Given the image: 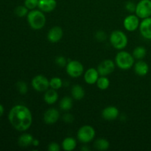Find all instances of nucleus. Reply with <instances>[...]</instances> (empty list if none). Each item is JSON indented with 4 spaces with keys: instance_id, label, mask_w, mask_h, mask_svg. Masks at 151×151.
<instances>
[{
    "instance_id": "c756f323",
    "label": "nucleus",
    "mask_w": 151,
    "mask_h": 151,
    "mask_svg": "<svg viewBox=\"0 0 151 151\" xmlns=\"http://www.w3.org/2000/svg\"><path fill=\"white\" fill-rule=\"evenodd\" d=\"M55 63L58 66H60V67H63V66H66V64H67L66 59L63 56H59V57L56 58Z\"/></svg>"
},
{
    "instance_id": "ddd939ff",
    "label": "nucleus",
    "mask_w": 151,
    "mask_h": 151,
    "mask_svg": "<svg viewBox=\"0 0 151 151\" xmlns=\"http://www.w3.org/2000/svg\"><path fill=\"white\" fill-rule=\"evenodd\" d=\"M141 35L146 39H151V17L146 18L139 24Z\"/></svg>"
},
{
    "instance_id": "7c9ffc66",
    "label": "nucleus",
    "mask_w": 151,
    "mask_h": 151,
    "mask_svg": "<svg viewBox=\"0 0 151 151\" xmlns=\"http://www.w3.org/2000/svg\"><path fill=\"white\" fill-rule=\"evenodd\" d=\"M136 6H137V4H134L133 1H128V2L126 3V4H125V8H126L127 10H128L129 12H135L136 10Z\"/></svg>"
},
{
    "instance_id": "f257e3e1",
    "label": "nucleus",
    "mask_w": 151,
    "mask_h": 151,
    "mask_svg": "<svg viewBox=\"0 0 151 151\" xmlns=\"http://www.w3.org/2000/svg\"><path fill=\"white\" fill-rule=\"evenodd\" d=\"M9 121L13 128L19 131H25L30 128L32 116L27 107L18 105L12 108L9 113Z\"/></svg>"
},
{
    "instance_id": "f704fd0d",
    "label": "nucleus",
    "mask_w": 151,
    "mask_h": 151,
    "mask_svg": "<svg viewBox=\"0 0 151 151\" xmlns=\"http://www.w3.org/2000/svg\"><path fill=\"white\" fill-rule=\"evenodd\" d=\"M39 143H40L39 140L36 139H34L33 142H32V145H34V146H38V145H39Z\"/></svg>"
},
{
    "instance_id": "cd10ccee",
    "label": "nucleus",
    "mask_w": 151,
    "mask_h": 151,
    "mask_svg": "<svg viewBox=\"0 0 151 151\" xmlns=\"http://www.w3.org/2000/svg\"><path fill=\"white\" fill-rule=\"evenodd\" d=\"M16 87H17L18 91H19L21 94H27L28 91V87L27 85L25 82L24 81H19V82L17 83V85H16Z\"/></svg>"
},
{
    "instance_id": "4468645a",
    "label": "nucleus",
    "mask_w": 151,
    "mask_h": 151,
    "mask_svg": "<svg viewBox=\"0 0 151 151\" xmlns=\"http://www.w3.org/2000/svg\"><path fill=\"white\" fill-rule=\"evenodd\" d=\"M119 110L115 106H109L105 108L102 111V116L106 120H114L119 116Z\"/></svg>"
},
{
    "instance_id": "2f4dec72",
    "label": "nucleus",
    "mask_w": 151,
    "mask_h": 151,
    "mask_svg": "<svg viewBox=\"0 0 151 151\" xmlns=\"http://www.w3.org/2000/svg\"><path fill=\"white\" fill-rule=\"evenodd\" d=\"M60 150V145L56 142H51L48 146L49 151H59Z\"/></svg>"
},
{
    "instance_id": "9b49d317",
    "label": "nucleus",
    "mask_w": 151,
    "mask_h": 151,
    "mask_svg": "<svg viewBox=\"0 0 151 151\" xmlns=\"http://www.w3.org/2000/svg\"><path fill=\"white\" fill-rule=\"evenodd\" d=\"M63 35V31L61 27L55 26L49 30L47 34V38L52 43H57L61 40Z\"/></svg>"
},
{
    "instance_id": "c85d7f7f",
    "label": "nucleus",
    "mask_w": 151,
    "mask_h": 151,
    "mask_svg": "<svg viewBox=\"0 0 151 151\" xmlns=\"http://www.w3.org/2000/svg\"><path fill=\"white\" fill-rule=\"evenodd\" d=\"M38 1L39 0H25L24 5L29 10H34L35 7H38Z\"/></svg>"
},
{
    "instance_id": "72a5a7b5",
    "label": "nucleus",
    "mask_w": 151,
    "mask_h": 151,
    "mask_svg": "<svg viewBox=\"0 0 151 151\" xmlns=\"http://www.w3.org/2000/svg\"><path fill=\"white\" fill-rule=\"evenodd\" d=\"M96 38H97V39H98L99 41H103V40L106 38V35L104 32H103V31H99V32H97Z\"/></svg>"
},
{
    "instance_id": "bb28decb",
    "label": "nucleus",
    "mask_w": 151,
    "mask_h": 151,
    "mask_svg": "<svg viewBox=\"0 0 151 151\" xmlns=\"http://www.w3.org/2000/svg\"><path fill=\"white\" fill-rule=\"evenodd\" d=\"M28 10H29V9H28L25 5L18 6V7L15 9V13H16V16H19V17H24V16H27L28 13H29Z\"/></svg>"
},
{
    "instance_id": "39448f33",
    "label": "nucleus",
    "mask_w": 151,
    "mask_h": 151,
    "mask_svg": "<svg viewBox=\"0 0 151 151\" xmlns=\"http://www.w3.org/2000/svg\"><path fill=\"white\" fill-rule=\"evenodd\" d=\"M78 139L83 143H88L95 137V130L91 125H83L78 131Z\"/></svg>"
},
{
    "instance_id": "aec40b11",
    "label": "nucleus",
    "mask_w": 151,
    "mask_h": 151,
    "mask_svg": "<svg viewBox=\"0 0 151 151\" xmlns=\"http://www.w3.org/2000/svg\"><path fill=\"white\" fill-rule=\"evenodd\" d=\"M33 137L31 134H24L20 136L18 140V143H19V146L22 147H27L28 146L32 145V142H33Z\"/></svg>"
},
{
    "instance_id": "412c9836",
    "label": "nucleus",
    "mask_w": 151,
    "mask_h": 151,
    "mask_svg": "<svg viewBox=\"0 0 151 151\" xmlns=\"http://www.w3.org/2000/svg\"><path fill=\"white\" fill-rule=\"evenodd\" d=\"M77 142L72 137H66L62 142V148L66 151L74 150L76 147Z\"/></svg>"
},
{
    "instance_id": "7ed1b4c3",
    "label": "nucleus",
    "mask_w": 151,
    "mask_h": 151,
    "mask_svg": "<svg viewBox=\"0 0 151 151\" xmlns=\"http://www.w3.org/2000/svg\"><path fill=\"white\" fill-rule=\"evenodd\" d=\"M134 60L135 58L133 55H131L125 51H121L116 55L115 63L119 69L128 70L134 65Z\"/></svg>"
},
{
    "instance_id": "20e7f679",
    "label": "nucleus",
    "mask_w": 151,
    "mask_h": 151,
    "mask_svg": "<svg viewBox=\"0 0 151 151\" xmlns=\"http://www.w3.org/2000/svg\"><path fill=\"white\" fill-rule=\"evenodd\" d=\"M110 42L116 50H123L128 44V37L122 31L115 30L111 34Z\"/></svg>"
},
{
    "instance_id": "0eeeda50",
    "label": "nucleus",
    "mask_w": 151,
    "mask_h": 151,
    "mask_svg": "<svg viewBox=\"0 0 151 151\" xmlns=\"http://www.w3.org/2000/svg\"><path fill=\"white\" fill-rule=\"evenodd\" d=\"M66 72L72 78H79L83 73L84 68L78 60H71L66 64Z\"/></svg>"
},
{
    "instance_id": "2eb2a0df",
    "label": "nucleus",
    "mask_w": 151,
    "mask_h": 151,
    "mask_svg": "<svg viewBox=\"0 0 151 151\" xmlns=\"http://www.w3.org/2000/svg\"><path fill=\"white\" fill-rule=\"evenodd\" d=\"M100 78V74H99L97 69H94V68H90L84 74V80L86 83L89 85H93L96 83Z\"/></svg>"
},
{
    "instance_id": "6ab92c4d",
    "label": "nucleus",
    "mask_w": 151,
    "mask_h": 151,
    "mask_svg": "<svg viewBox=\"0 0 151 151\" xmlns=\"http://www.w3.org/2000/svg\"><path fill=\"white\" fill-rule=\"evenodd\" d=\"M72 96L75 100H81L85 96V91L83 88L80 85H74L71 90Z\"/></svg>"
},
{
    "instance_id": "5701e85b",
    "label": "nucleus",
    "mask_w": 151,
    "mask_h": 151,
    "mask_svg": "<svg viewBox=\"0 0 151 151\" xmlns=\"http://www.w3.org/2000/svg\"><path fill=\"white\" fill-rule=\"evenodd\" d=\"M73 106V102L72 99L69 97H64L62 98L60 101V108L61 110L68 111L70 110Z\"/></svg>"
},
{
    "instance_id": "f8f14e48",
    "label": "nucleus",
    "mask_w": 151,
    "mask_h": 151,
    "mask_svg": "<svg viewBox=\"0 0 151 151\" xmlns=\"http://www.w3.org/2000/svg\"><path fill=\"white\" fill-rule=\"evenodd\" d=\"M60 117L59 111L55 109H50L46 111L44 114V121L47 125L56 123Z\"/></svg>"
},
{
    "instance_id": "a211bd4d",
    "label": "nucleus",
    "mask_w": 151,
    "mask_h": 151,
    "mask_svg": "<svg viewBox=\"0 0 151 151\" xmlns=\"http://www.w3.org/2000/svg\"><path fill=\"white\" fill-rule=\"evenodd\" d=\"M134 71L139 76H145L149 72V66L146 62L139 60L134 65Z\"/></svg>"
},
{
    "instance_id": "393cba45",
    "label": "nucleus",
    "mask_w": 151,
    "mask_h": 151,
    "mask_svg": "<svg viewBox=\"0 0 151 151\" xmlns=\"http://www.w3.org/2000/svg\"><path fill=\"white\" fill-rule=\"evenodd\" d=\"M97 86L100 89L106 90L110 86V81L106 76H100L97 81Z\"/></svg>"
},
{
    "instance_id": "4be33fe9",
    "label": "nucleus",
    "mask_w": 151,
    "mask_h": 151,
    "mask_svg": "<svg viewBox=\"0 0 151 151\" xmlns=\"http://www.w3.org/2000/svg\"><path fill=\"white\" fill-rule=\"evenodd\" d=\"M94 146L95 147L96 150H107L109 148V141L106 139L100 138L97 139L94 143Z\"/></svg>"
},
{
    "instance_id": "1a4fd4ad",
    "label": "nucleus",
    "mask_w": 151,
    "mask_h": 151,
    "mask_svg": "<svg viewBox=\"0 0 151 151\" xmlns=\"http://www.w3.org/2000/svg\"><path fill=\"white\" fill-rule=\"evenodd\" d=\"M115 63L111 60H105L99 64L97 71L100 76H107L114 71Z\"/></svg>"
},
{
    "instance_id": "423d86ee",
    "label": "nucleus",
    "mask_w": 151,
    "mask_h": 151,
    "mask_svg": "<svg viewBox=\"0 0 151 151\" xmlns=\"http://www.w3.org/2000/svg\"><path fill=\"white\" fill-rule=\"evenodd\" d=\"M136 15L139 19H146L151 16V0H140L136 6Z\"/></svg>"
},
{
    "instance_id": "c9c22d12",
    "label": "nucleus",
    "mask_w": 151,
    "mask_h": 151,
    "mask_svg": "<svg viewBox=\"0 0 151 151\" xmlns=\"http://www.w3.org/2000/svg\"><path fill=\"white\" fill-rule=\"evenodd\" d=\"M3 113H4V107L0 104V117L2 116Z\"/></svg>"
},
{
    "instance_id": "9d476101",
    "label": "nucleus",
    "mask_w": 151,
    "mask_h": 151,
    "mask_svg": "<svg viewBox=\"0 0 151 151\" xmlns=\"http://www.w3.org/2000/svg\"><path fill=\"white\" fill-rule=\"evenodd\" d=\"M139 18L137 15H130L125 18L123 22L124 27L126 30L129 32L135 31L138 27H139Z\"/></svg>"
},
{
    "instance_id": "b1692460",
    "label": "nucleus",
    "mask_w": 151,
    "mask_h": 151,
    "mask_svg": "<svg viewBox=\"0 0 151 151\" xmlns=\"http://www.w3.org/2000/svg\"><path fill=\"white\" fill-rule=\"evenodd\" d=\"M132 55L135 59L142 60L147 55V50L143 47H137L134 50Z\"/></svg>"
},
{
    "instance_id": "f3484780",
    "label": "nucleus",
    "mask_w": 151,
    "mask_h": 151,
    "mask_svg": "<svg viewBox=\"0 0 151 151\" xmlns=\"http://www.w3.org/2000/svg\"><path fill=\"white\" fill-rule=\"evenodd\" d=\"M44 100L47 104L52 105L55 103L58 100V94L56 91V90L53 89V88L47 89L44 93Z\"/></svg>"
},
{
    "instance_id": "f03ea898",
    "label": "nucleus",
    "mask_w": 151,
    "mask_h": 151,
    "mask_svg": "<svg viewBox=\"0 0 151 151\" xmlns=\"http://www.w3.org/2000/svg\"><path fill=\"white\" fill-rule=\"evenodd\" d=\"M29 25L35 30L41 29L46 24V16L43 11L38 10H31L27 16Z\"/></svg>"
},
{
    "instance_id": "a878e982",
    "label": "nucleus",
    "mask_w": 151,
    "mask_h": 151,
    "mask_svg": "<svg viewBox=\"0 0 151 151\" xmlns=\"http://www.w3.org/2000/svg\"><path fill=\"white\" fill-rule=\"evenodd\" d=\"M63 86V81L60 78H53L50 81V87L55 90H58L60 88Z\"/></svg>"
},
{
    "instance_id": "473e14b6",
    "label": "nucleus",
    "mask_w": 151,
    "mask_h": 151,
    "mask_svg": "<svg viewBox=\"0 0 151 151\" xmlns=\"http://www.w3.org/2000/svg\"><path fill=\"white\" fill-rule=\"evenodd\" d=\"M63 119L64 120V122H66V123H72L74 120L73 116L72 114H65L63 116Z\"/></svg>"
},
{
    "instance_id": "6e6552de",
    "label": "nucleus",
    "mask_w": 151,
    "mask_h": 151,
    "mask_svg": "<svg viewBox=\"0 0 151 151\" xmlns=\"http://www.w3.org/2000/svg\"><path fill=\"white\" fill-rule=\"evenodd\" d=\"M32 86L35 91L44 92L50 87V81L44 75H36L32 80Z\"/></svg>"
},
{
    "instance_id": "dca6fc26",
    "label": "nucleus",
    "mask_w": 151,
    "mask_h": 151,
    "mask_svg": "<svg viewBox=\"0 0 151 151\" xmlns=\"http://www.w3.org/2000/svg\"><path fill=\"white\" fill-rule=\"evenodd\" d=\"M57 6L56 0H39L38 1V8L43 12L50 13L53 11Z\"/></svg>"
}]
</instances>
